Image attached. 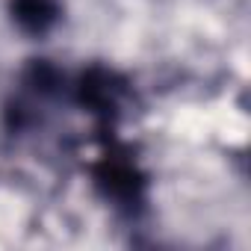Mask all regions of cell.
<instances>
[{
    "instance_id": "obj_1",
    "label": "cell",
    "mask_w": 251,
    "mask_h": 251,
    "mask_svg": "<svg viewBox=\"0 0 251 251\" xmlns=\"http://www.w3.org/2000/svg\"><path fill=\"white\" fill-rule=\"evenodd\" d=\"M95 183L106 201L127 213L145 204V175L127 154H103V160L95 166Z\"/></svg>"
},
{
    "instance_id": "obj_2",
    "label": "cell",
    "mask_w": 251,
    "mask_h": 251,
    "mask_svg": "<svg viewBox=\"0 0 251 251\" xmlns=\"http://www.w3.org/2000/svg\"><path fill=\"white\" fill-rule=\"evenodd\" d=\"M74 89H77V103L95 115H103V118H112L118 112V106L124 103V95H127L124 80L106 68L83 71Z\"/></svg>"
},
{
    "instance_id": "obj_3",
    "label": "cell",
    "mask_w": 251,
    "mask_h": 251,
    "mask_svg": "<svg viewBox=\"0 0 251 251\" xmlns=\"http://www.w3.org/2000/svg\"><path fill=\"white\" fill-rule=\"evenodd\" d=\"M9 18L24 36L42 39L59 24L62 3L59 0H9Z\"/></svg>"
}]
</instances>
